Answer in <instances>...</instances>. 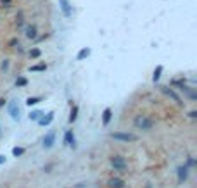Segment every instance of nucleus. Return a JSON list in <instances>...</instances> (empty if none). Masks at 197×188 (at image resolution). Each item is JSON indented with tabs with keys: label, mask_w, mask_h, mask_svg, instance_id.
Here are the masks:
<instances>
[{
	"label": "nucleus",
	"mask_w": 197,
	"mask_h": 188,
	"mask_svg": "<svg viewBox=\"0 0 197 188\" xmlns=\"http://www.w3.org/2000/svg\"><path fill=\"white\" fill-rule=\"evenodd\" d=\"M133 124H135V128H138V129H145V131H149V129L154 126V119L147 118V116H137L135 121H133Z\"/></svg>",
	"instance_id": "1"
},
{
	"label": "nucleus",
	"mask_w": 197,
	"mask_h": 188,
	"mask_svg": "<svg viewBox=\"0 0 197 188\" xmlns=\"http://www.w3.org/2000/svg\"><path fill=\"white\" fill-rule=\"evenodd\" d=\"M111 166L114 167V171H119V173H126V169H128L126 159L121 157V155H112L111 157Z\"/></svg>",
	"instance_id": "2"
},
{
	"label": "nucleus",
	"mask_w": 197,
	"mask_h": 188,
	"mask_svg": "<svg viewBox=\"0 0 197 188\" xmlns=\"http://www.w3.org/2000/svg\"><path fill=\"white\" fill-rule=\"evenodd\" d=\"M111 137L118 142H137V135L133 133H111Z\"/></svg>",
	"instance_id": "3"
},
{
	"label": "nucleus",
	"mask_w": 197,
	"mask_h": 188,
	"mask_svg": "<svg viewBox=\"0 0 197 188\" xmlns=\"http://www.w3.org/2000/svg\"><path fill=\"white\" fill-rule=\"evenodd\" d=\"M9 114H11V118L14 119V121H19V114H21V111H19V105L16 100H12L11 104H9Z\"/></svg>",
	"instance_id": "4"
},
{
	"label": "nucleus",
	"mask_w": 197,
	"mask_h": 188,
	"mask_svg": "<svg viewBox=\"0 0 197 188\" xmlns=\"http://www.w3.org/2000/svg\"><path fill=\"white\" fill-rule=\"evenodd\" d=\"M161 92H163L164 95H168V97H170V99H173V100H175L176 104H178V105H182V104H183V102H182V99H180V97L176 95V93L173 92V90H171V88H168V86H161Z\"/></svg>",
	"instance_id": "5"
},
{
	"label": "nucleus",
	"mask_w": 197,
	"mask_h": 188,
	"mask_svg": "<svg viewBox=\"0 0 197 188\" xmlns=\"http://www.w3.org/2000/svg\"><path fill=\"white\" fill-rule=\"evenodd\" d=\"M64 143H66L67 147H71V148H75V147H76L75 135H73V131H71V129H67L66 135H64Z\"/></svg>",
	"instance_id": "6"
},
{
	"label": "nucleus",
	"mask_w": 197,
	"mask_h": 188,
	"mask_svg": "<svg viewBox=\"0 0 197 188\" xmlns=\"http://www.w3.org/2000/svg\"><path fill=\"white\" fill-rule=\"evenodd\" d=\"M54 142H56V131L47 133V135H45V138H43V147L45 148H50L54 145Z\"/></svg>",
	"instance_id": "7"
},
{
	"label": "nucleus",
	"mask_w": 197,
	"mask_h": 188,
	"mask_svg": "<svg viewBox=\"0 0 197 188\" xmlns=\"http://www.w3.org/2000/svg\"><path fill=\"white\" fill-rule=\"evenodd\" d=\"M176 173H178V181L180 183H183V181L187 180V176H189V167L187 166H180L178 169H176Z\"/></svg>",
	"instance_id": "8"
},
{
	"label": "nucleus",
	"mask_w": 197,
	"mask_h": 188,
	"mask_svg": "<svg viewBox=\"0 0 197 188\" xmlns=\"http://www.w3.org/2000/svg\"><path fill=\"white\" fill-rule=\"evenodd\" d=\"M52 121H54V112H48L45 118H40V119H38V124H40V126H48Z\"/></svg>",
	"instance_id": "9"
},
{
	"label": "nucleus",
	"mask_w": 197,
	"mask_h": 188,
	"mask_svg": "<svg viewBox=\"0 0 197 188\" xmlns=\"http://www.w3.org/2000/svg\"><path fill=\"white\" fill-rule=\"evenodd\" d=\"M26 36L30 38V40H37V26L35 24L26 26Z\"/></svg>",
	"instance_id": "10"
},
{
	"label": "nucleus",
	"mask_w": 197,
	"mask_h": 188,
	"mask_svg": "<svg viewBox=\"0 0 197 188\" xmlns=\"http://www.w3.org/2000/svg\"><path fill=\"white\" fill-rule=\"evenodd\" d=\"M111 118H112V111L107 107V109H104V112H102V124L107 126L109 121H111Z\"/></svg>",
	"instance_id": "11"
},
{
	"label": "nucleus",
	"mask_w": 197,
	"mask_h": 188,
	"mask_svg": "<svg viewBox=\"0 0 197 188\" xmlns=\"http://www.w3.org/2000/svg\"><path fill=\"white\" fill-rule=\"evenodd\" d=\"M109 186L111 188H123L125 186V181H123L121 178H111V180H109Z\"/></svg>",
	"instance_id": "12"
},
{
	"label": "nucleus",
	"mask_w": 197,
	"mask_h": 188,
	"mask_svg": "<svg viewBox=\"0 0 197 188\" xmlns=\"http://www.w3.org/2000/svg\"><path fill=\"white\" fill-rule=\"evenodd\" d=\"M59 4H61V9H62L64 16L69 17V16H71V5H69V2H67V0H59Z\"/></svg>",
	"instance_id": "13"
},
{
	"label": "nucleus",
	"mask_w": 197,
	"mask_h": 188,
	"mask_svg": "<svg viewBox=\"0 0 197 188\" xmlns=\"http://www.w3.org/2000/svg\"><path fill=\"white\" fill-rule=\"evenodd\" d=\"M88 55H90V48H81V50L78 52L76 59H78V60H83L85 57H88Z\"/></svg>",
	"instance_id": "14"
},
{
	"label": "nucleus",
	"mask_w": 197,
	"mask_h": 188,
	"mask_svg": "<svg viewBox=\"0 0 197 188\" xmlns=\"http://www.w3.org/2000/svg\"><path fill=\"white\" fill-rule=\"evenodd\" d=\"M38 102H42V97H28L26 99V105H37Z\"/></svg>",
	"instance_id": "15"
},
{
	"label": "nucleus",
	"mask_w": 197,
	"mask_h": 188,
	"mask_svg": "<svg viewBox=\"0 0 197 188\" xmlns=\"http://www.w3.org/2000/svg\"><path fill=\"white\" fill-rule=\"evenodd\" d=\"M163 69H164L163 66H157L156 69H154V74H152V81H157V80H159V78H161V73H163Z\"/></svg>",
	"instance_id": "16"
},
{
	"label": "nucleus",
	"mask_w": 197,
	"mask_h": 188,
	"mask_svg": "<svg viewBox=\"0 0 197 188\" xmlns=\"http://www.w3.org/2000/svg\"><path fill=\"white\" fill-rule=\"evenodd\" d=\"M42 116H43V112H42V111H33V112H30V119H31V121H38Z\"/></svg>",
	"instance_id": "17"
},
{
	"label": "nucleus",
	"mask_w": 197,
	"mask_h": 188,
	"mask_svg": "<svg viewBox=\"0 0 197 188\" xmlns=\"http://www.w3.org/2000/svg\"><path fill=\"white\" fill-rule=\"evenodd\" d=\"M76 118H78V107H73L71 109V116H69V123H75L76 121Z\"/></svg>",
	"instance_id": "18"
},
{
	"label": "nucleus",
	"mask_w": 197,
	"mask_h": 188,
	"mask_svg": "<svg viewBox=\"0 0 197 188\" xmlns=\"http://www.w3.org/2000/svg\"><path fill=\"white\" fill-rule=\"evenodd\" d=\"M47 69V66L45 64H37V66H31L30 71H33V73H38V71H45Z\"/></svg>",
	"instance_id": "19"
},
{
	"label": "nucleus",
	"mask_w": 197,
	"mask_h": 188,
	"mask_svg": "<svg viewBox=\"0 0 197 188\" xmlns=\"http://www.w3.org/2000/svg\"><path fill=\"white\" fill-rule=\"evenodd\" d=\"M28 85V80L26 78H17V80H16V86H17V88H21V86H26Z\"/></svg>",
	"instance_id": "20"
},
{
	"label": "nucleus",
	"mask_w": 197,
	"mask_h": 188,
	"mask_svg": "<svg viewBox=\"0 0 197 188\" xmlns=\"http://www.w3.org/2000/svg\"><path fill=\"white\" fill-rule=\"evenodd\" d=\"M24 154V148L22 147H14L12 148V155H16V157H19V155Z\"/></svg>",
	"instance_id": "21"
},
{
	"label": "nucleus",
	"mask_w": 197,
	"mask_h": 188,
	"mask_svg": "<svg viewBox=\"0 0 197 188\" xmlns=\"http://www.w3.org/2000/svg\"><path fill=\"white\" fill-rule=\"evenodd\" d=\"M171 85H175V86H180V90L185 86V80H173L171 81Z\"/></svg>",
	"instance_id": "22"
},
{
	"label": "nucleus",
	"mask_w": 197,
	"mask_h": 188,
	"mask_svg": "<svg viewBox=\"0 0 197 188\" xmlns=\"http://www.w3.org/2000/svg\"><path fill=\"white\" fill-rule=\"evenodd\" d=\"M40 54H42V52L38 50V48H33V50H30V55H31V59H38V57H40Z\"/></svg>",
	"instance_id": "23"
},
{
	"label": "nucleus",
	"mask_w": 197,
	"mask_h": 188,
	"mask_svg": "<svg viewBox=\"0 0 197 188\" xmlns=\"http://www.w3.org/2000/svg\"><path fill=\"white\" fill-rule=\"evenodd\" d=\"M0 4H2V7H9V5H11V0H0Z\"/></svg>",
	"instance_id": "24"
},
{
	"label": "nucleus",
	"mask_w": 197,
	"mask_h": 188,
	"mask_svg": "<svg viewBox=\"0 0 197 188\" xmlns=\"http://www.w3.org/2000/svg\"><path fill=\"white\" fill-rule=\"evenodd\" d=\"M194 164H195V161H194V159H192V157H190V159H189V161H187V167H192V166H194Z\"/></svg>",
	"instance_id": "25"
},
{
	"label": "nucleus",
	"mask_w": 197,
	"mask_h": 188,
	"mask_svg": "<svg viewBox=\"0 0 197 188\" xmlns=\"http://www.w3.org/2000/svg\"><path fill=\"white\" fill-rule=\"evenodd\" d=\"M9 45H11V47H14V45H19V41L16 40V38H12V40H11V43H9Z\"/></svg>",
	"instance_id": "26"
},
{
	"label": "nucleus",
	"mask_w": 197,
	"mask_h": 188,
	"mask_svg": "<svg viewBox=\"0 0 197 188\" xmlns=\"http://www.w3.org/2000/svg\"><path fill=\"white\" fill-rule=\"evenodd\" d=\"M16 22H17V26L22 24V14H19V17H17V21H16Z\"/></svg>",
	"instance_id": "27"
},
{
	"label": "nucleus",
	"mask_w": 197,
	"mask_h": 188,
	"mask_svg": "<svg viewBox=\"0 0 197 188\" xmlns=\"http://www.w3.org/2000/svg\"><path fill=\"white\" fill-rule=\"evenodd\" d=\"M7 67H9V62H7V60H5V62L2 64V69H4V71H7Z\"/></svg>",
	"instance_id": "28"
},
{
	"label": "nucleus",
	"mask_w": 197,
	"mask_h": 188,
	"mask_svg": "<svg viewBox=\"0 0 197 188\" xmlns=\"http://www.w3.org/2000/svg\"><path fill=\"white\" fill-rule=\"evenodd\" d=\"M189 116H190V118H192V119H194V118H197V112H195V111H192V112H190V114H189Z\"/></svg>",
	"instance_id": "29"
},
{
	"label": "nucleus",
	"mask_w": 197,
	"mask_h": 188,
	"mask_svg": "<svg viewBox=\"0 0 197 188\" xmlns=\"http://www.w3.org/2000/svg\"><path fill=\"white\" fill-rule=\"evenodd\" d=\"M2 162H5V157H4V155H0V164H2Z\"/></svg>",
	"instance_id": "30"
},
{
	"label": "nucleus",
	"mask_w": 197,
	"mask_h": 188,
	"mask_svg": "<svg viewBox=\"0 0 197 188\" xmlns=\"http://www.w3.org/2000/svg\"><path fill=\"white\" fill-rule=\"evenodd\" d=\"M145 188H152V185H145Z\"/></svg>",
	"instance_id": "31"
}]
</instances>
